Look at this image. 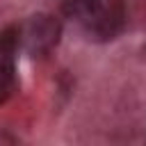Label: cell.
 <instances>
[{
    "label": "cell",
    "instance_id": "obj_4",
    "mask_svg": "<svg viewBox=\"0 0 146 146\" xmlns=\"http://www.w3.org/2000/svg\"><path fill=\"white\" fill-rule=\"evenodd\" d=\"M16 89L14 55H0V103H5Z\"/></svg>",
    "mask_w": 146,
    "mask_h": 146
},
{
    "label": "cell",
    "instance_id": "obj_2",
    "mask_svg": "<svg viewBox=\"0 0 146 146\" xmlns=\"http://www.w3.org/2000/svg\"><path fill=\"white\" fill-rule=\"evenodd\" d=\"M123 23H125L123 2L121 0H112L110 5H103L84 25H87V32L94 39L107 41V39H114L123 30Z\"/></svg>",
    "mask_w": 146,
    "mask_h": 146
},
{
    "label": "cell",
    "instance_id": "obj_5",
    "mask_svg": "<svg viewBox=\"0 0 146 146\" xmlns=\"http://www.w3.org/2000/svg\"><path fill=\"white\" fill-rule=\"evenodd\" d=\"M21 39H18V27H7L0 32V55H16Z\"/></svg>",
    "mask_w": 146,
    "mask_h": 146
},
{
    "label": "cell",
    "instance_id": "obj_1",
    "mask_svg": "<svg viewBox=\"0 0 146 146\" xmlns=\"http://www.w3.org/2000/svg\"><path fill=\"white\" fill-rule=\"evenodd\" d=\"M59 34H62V25L55 16L50 14H34L30 16L21 27H18V39H21V46L25 48L27 55L32 57H41V55H48L57 41H59Z\"/></svg>",
    "mask_w": 146,
    "mask_h": 146
},
{
    "label": "cell",
    "instance_id": "obj_3",
    "mask_svg": "<svg viewBox=\"0 0 146 146\" xmlns=\"http://www.w3.org/2000/svg\"><path fill=\"white\" fill-rule=\"evenodd\" d=\"M103 5H105L103 0H64L62 11H64L68 18H78V21L87 23Z\"/></svg>",
    "mask_w": 146,
    "mask_h": 146
}]
</instances>
